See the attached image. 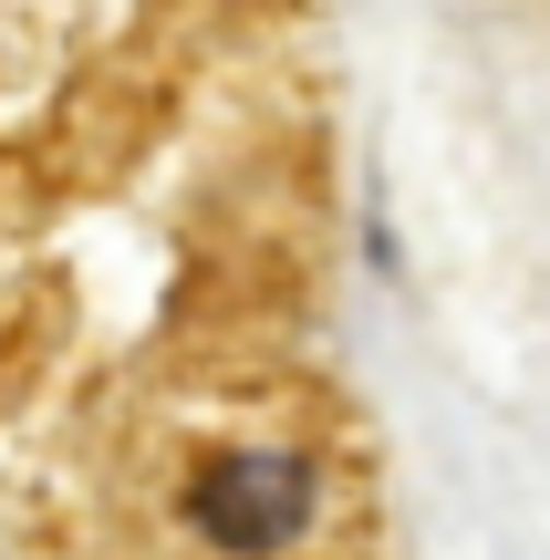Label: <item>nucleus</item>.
Masks as SVG:
<instances>
[{
  "label": "nucleus",
  "instance_id": "nucleus-1",
  "mask_svg": "<svg viewBox=\"0 0 550 560\" xmlns=\"http://www.w3.org/2000/svg\"><path fill=\"white\" fill-rule=\"evenodd\" d=\"M187 520H198L208 550L270 560V550L302 540V520H312V467L291 446H219L198 467V488H187Z\"/></svg>",
  "mask_w": 550,
  "mask_h": 560
}]
</instances>
